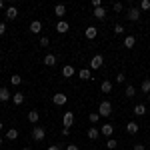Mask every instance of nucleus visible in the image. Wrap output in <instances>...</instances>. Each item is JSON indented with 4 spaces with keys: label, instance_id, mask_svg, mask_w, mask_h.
Here are the masks:
<instances>
[{
    "label": "nucleus",
    "instance_id": "1",
    "mask_svg": "<svg viewBox=\"0 0 150 150\" xmlns=\"http://www.w3.org/2000/svg\"><path fill=\"white\" fill-rule=\"evenodd\" d=\"M98 114L100 116H110L112 114V104L108 102V100H102L100 106H98Z\"/></svg>",
    "mask_w": 150,
    "mask_h": 150
},
{
    "label": "nucleus",
    "instance_id": "2",
    "mask_svg": "<svg viewBox=\"0 0 150 150\" xmlns=\"http://www.w3.org/2000/svg\"><path fill=\"white\" fill-rule=\"evenodd\" d=\"M102 64H104V58H102V54H96V56H92V60H90V68H92V70L102 68Z\"/></svg>",
    "mask_w": 150,
    "mask_h": 150
},
{
    "label": "nucleus",
    "instance_id": "3",
    "mask_svg": "<svg viewBox=\"0 0 150 150\" xmlns=\"http://www.w3.org/2000/svg\"><path fill=\"white\" fill-rule=\"evenodd\" d=\"M44 136H46V130H44V128H40V126L32 128V138H34V140L40 142V140H44Z\"/></svg>",
    "mask_w": 150,
    "mask_h": 150
},
{
    "label": "nucleus",
    "instance_id": "4",
    "mask_svg": "<svg viewBox=\"0 0 150 150\" xmlns=\"http://www.w3.org/2000/svg\"><path fill=\"white\" fill-rule=\"evenodd\" d=\"M52 100H54L56 106H64V104L68 102V96H66V94H62V92H56L54 96H52Z\"/></svg>",
    "mask_w": 150,
    "mask_h": 150
},
{
    "label": "nucleus",
    "instance_id": "5",
    "mask_svg": "<svg viewBox=\"0 0 150 150\" xmlns=\"http://www.w3.org/2000/svg\"><path fill=\"white\" fill-rule=\"evenodd\" d=\"M62 124H64V128H70L72 124H74V114H72V112H64V116H62Z\"/></svg>",
    "mask_w": 150,
    "mask_h": 150
},
{
    "label": "nucleus",
    "instance_id": "6",
    "mask_svg": "<svg viewBox=\"0 0 150 150\" xmlns=\"http://www.w3.org/2000/svg\"><path fill=\"white\" fill-rule=\"evenodd\" d=\"M138 18H140V8H130L128 10V20L130 22H136Z\"/></svg>",
    "mask_w": 150,
    "mask_h": 150
},
{
    "label": "nucleus",
    "instance_id": "7",
    "mask_svg": "<svg viewBox=\"0 0 150 150\" xmlns=\"http://www.w3.org/2000/svg\"><path fill=\"white\" fill-rule=\"evenodd\" d=\"M70 24L66 22V20H60V22L56 24V32H60V34H64V32H68Z\"/></svg>",
    "mask_w": 150,
    "mask_h": 150
},
{
    "label": "nucleus",
    "instance_id": "8",
    "mask_svg": "<svg viewBox=\"0 0 150 150\" xmlns=\"http://www.w3.org/2000/svg\"><path fill=\"white\" fill-rule=\"evenodd\" d=\"M100 132H102V136H108V138H110V136H112V132H114V126L106 122V124H102V130H100Z\"/></svg>",
    "mask_w": 150,
    "mask_h": 150
},
{
    "label": "nucleus",
    "instance_id": "9",
    "mask_svg": "<svg viewBox=\"0 0 150 150\" xmlns=\"http://www.w3.org/2000/svg\"><path fill=\"white\" fill-rule=\"evenodd\" d=\"M30 32H34V34L42 32V22H40V20H32V22H30Z\"/></svg>",
    "mask_w": 150,
    "mask_h": 150
},
{
    "label": "nucleus",
    "instance_id": "10",
    "mask_svg": "<svg viewBox=\"0 0 150 150\" xmlns=\"http://www.w3.org/2000/svg\"><path fill=\"white\" fill-rule=\"evenodd\" d=\"M98 34V30H96V26H86V38L88 40H94Z\"/></svg>",
    "mask_w": 150,
    "mask_h": 150
},
{
    "label": "nucleus",
    "instance_id": "11",
    "mask_svg": "<svg viewBox=\"0 0 150 150\" xmlns=\"http://www.w3.org/2000/svg\"><path fill=\"white\" fill-rule=\"evenodd\" d=\"M6 18H8V20H14V18H18V10H16L14 6H8V8H6Z\"/></svg>",
    "mask_w": 150,
    "mask_h": 150
},
{
    "label": "nucleus",
    "instance_id": "12",
    "mask_svg": "<svg viewBox=\"0 0 150 150\" xmlns=\"http://www.w3.org/2000/svg\"><path fill=\"white\" fill-rule=\"evenodd\" d=\"M10 98H12V94L8 92V88L2 86V88H0V102H6V100H10Z\"/></svg>",
    "mask_w": 150,
    "mask_h": 150
},
{
    "label": "nucleus",
    "instance_id": "13",
    "mask_svg": "<svg viewBox=\"0 0 150 150\" xmlns=\"http://www.w3.org/2000/svg\"><path fill=\"white\" fill-rule=\"evenodd\" d=\"M138 130H140V126L136 124V122H128V124H126V132H128V134H136Z\"/></svg>",
    "mask_w": 150,
    "mask_h": 150
},
{
    "label": "nucleus",
    "instance_id": "14",
    "mask_svg": "<svg viewBox=\"0 0 150 150\" xmlns=\"http://www.w3.org/2000/svg\"><path fill=\"white\" fill-rule=\"evenodd\" d=\"M74 72H76V70L72 68L70 64H66V66L62 68V76H66V78H72V76H74Z\"/></svg>",
    "mask_w": 150,
    "mask_h": 150
},
{
    "label": "nucleus",
    "instance_id": "15",
    "mask_svg": "<svg viewBox=\"0 0 150 150\" xmlns=\"http://www.w3.org/2000/svg\"><path fill=\"white\" fill-rule=\"evenodd\" d=\"M28 120H30L32 124H36V122L40 120V112H38V110H30V112H28Z\"/></svg>",
    "mask_w": 150,
    "mask_h": 150
},
{
    "label": "nucleus",
    "instance_id": "16",
    "mask_svg": "<svg viewBox=\"0 0 150 150\" xmlns=\"http://www.w3.org/2000/svg\"><path fill=\"white\" fill-rule=\"evenodd\" d=\"M78 76H80L82 80H90V78H92V72L88 68H82V70H78Z\"/></svg>",
    "mask_w": 150,
    "mask_h": 150
},
{
    "label": "nucleus",
    "instance_id": "17",
    "mask_svg": "<svg viewBox=\"0 0 150 150\" xmlns=\"http://www.w3.org/2000/svg\"><path fill=\"white\" fill-rule=\"evenodd\" d=\"M18 138V130L16 128H8L6 130V140H16Z\"/></svg>",
    "mask_w": 150,
    "mask_h": 150
},
{
    "label": "nucleus",
    "instance_id": "18",
    "mask_svg": "<svg viewBox=\"0 0 150 150\" xmlns=\"http://www.w3.org/2000/svg\"><path fill=\"white\" fill-rule=\"evenodd\" d=\"M100 90H102L104 94H110V92H112V82L102 80V86H100Z\"/></svg>",
    "mask_w": 150,
    "mask_h": 150
},
{
    "label": "nucleus",
    "instance_id": "19",
    "mask_svg": "<svg viewBox=\"0 0 150 150\" xmlns=\"http://www.w3.org/2000/svg\"><path fill=\"white\" fill-rule=\"evenodd\" d=\"M134 114L136 116H144L146 114V106H144V104H136V106H134Z\"/></svg>",
    "mask_w": 150,
    "mask_h": 150
},
{
    "label": "nucleus",
    "instance_id": "20",
    "mask_svg": "<svg viewBox=\"0 0 150 150\" xmlns=\"http://www.w3.org/2000/svg\"><path fill=\"white\" fill-rule=\"evenodd\" d=\"M98 136H100V130L98 128H88V138L90 140H98Z\"/></svg>",
    "mask_w": 150,
    "mask_h": 150
},
{
    "label": "nucleus",
    "instance_id": "21",
    "mask_svg": "<svg viewBox=\"0 0 150 150\" xmlns=\"http://www.w3.org/2000/svg\"><path fill=\"white\" fill-rule=\"evenodd\" d=\"M12 102L16 104V106H20V104L24 102V96H22V92H16V94H12Z\"/></svg>",
    "mask_w": 150,
    "mask_h": 150
},
{
    "label": "nucleus",
    "instance_id": "22",
    "mask_svg": "<svg viewBox=\"0 0 150 150\" xmlns=\"http://www.w3.org/2000/svg\"><path fill=\"white\" fill-rule=\"evenodd\" d=\"M54 14H56V16H64V14H66V6H64V4H56V6H54Z\"/></svg>",
    "mask_w": 150,
    "mask_h": 150
},
{
    "label": "nucleus",
    "instance_id": "23",
    "mask_svg": "<svg viewBox=\"0 0 150 150\" xmlns=\"http://www.w3.org/2000/svg\"><path fill=\"white\" fill-rule=\"evenodd\" d=\"M44 64H46V66H54V64H56V56H54V54H46V56H44Z\"/></svg>",
    "mask_w": 150,
    "mask_h": 150
},
{
    "label": "nucleus",
    "instance_id": "24",
    "mask_svg": "<svg viewBox=\"0 0 150 150\" xmlns=\"http://www.w3.org/2000/svg\"><path fill=\"white\" fill-rule=\"evenodd\" d=\"M134 44H136V38L134 36H126L124 38V46L126 48H134Z\"/></svg>",
    "mask_w": 150,
    "mask_h": 150
},
{
    "label": "nucleus",
    "instance_id": "25",
    "mask_svg": "<svg viewBox=\"0 0 150 150\" xmlns=\"http://www.w3.org/2000/svg\"><path fill=\"white\" fill-rule=\"evenodd\" d=\"M94 16H96L98 20H104V18H106V10H104V8H94Z\"/></svg>",
    "mask_w": 150,
    "mask_h": 150
},
{
    "label": "nucleus",
    "instance_id": "26",
    "mask_svg": "<svg viewBox=\"0 0 150 150\" xmlns=\"http://www.w3.org/2000/svg\"><path fill=\"white\" fill-rule=\"evenodd\" d=\"M10 84H14V86H20V84H22V76H20V74H12Z\"/></svg>",
    "mask_w": 150,
    "mask_h": 150
},
{
    "label": "nucleus",
    "instance_id": "27",
    "mask_svg": "<svg viewBox=\"0 0 150 150\" xmlns=\"http://www.w3.org/2000/svg\"><path fill=\"white\" fill-rule=\"evenodd\" d=\"M124 94H126L128 98H132V96H134V94H136V88H134V86H132V84H130V86H126V90H124Z\"/></svg>",
    "mask_w": 150,
    "mask_h": 150
},
{
    "label": "nucleus",
    "instance_id": "28",
    "mask_svg": "<svg viewBox=\"0 0 150 150\" xmlns=\"http://www.w3.org/2000/svg\"><path fill=\"white\" fill-rule=\"evenodd\" d=\"M140 90L144 94H148L150 92V80H142V86H140Z\"/></svg>",
    "mask_w": 150,
    "mask_h": 150
},
{
    "label": "nucleus",
    "instance_id": "29",
    "mask_svg": "<svg viewBox=\"0 0 150 150\" xmlns=\"http://www.w3.org/2000/svg\"><path fill=\"white\" fill-rule=\"evenodd\" d=\"M88 120H90V122H98V120H100V114H98V112H90V114H88Z\"/></svg>",
    "mask_w": 150,
    "mask_h": 150
},
{
    "label": "nucleus",
    "instance_id": "30",
    "mask_svg": "<svg viewBox=\"0 0 150 150\" xmlns=\"http://www.w3.org/2000/svg\"><path fill=\"white\" fill-rule=\"evenodd\" d=\"M106 146H108V148H110V150H114L116 146H118V142H116L114 138H108V142H106Z\"/></svg>",
    "mask_w": 150,
    "mask_h": 150
},
{
    "label": "nucleus",
    "instance_id": "31",
    "mask_svg": "<svg viewBox=\"0 0 150 150\" xmlns=\"http://www.w3.org/2000/svg\"><path fill=\"white\" fill-rule=\"evenodd\" d=\"M140 10H150V0H142L140 2Z\"/></svg>",
    "mask_w": 150,
    "mask_h": 150
},
{
    "label": "nucleus",
    "instance_id": "32",
    "mask_svg": "<svg viewBox=\"0 0 150 150\" xmlns=\"http://www.w3.org/2000/svg\"><path fill=\"white\" fill-rule=\"evenodd\" d=\"M114 32H116V34H122V32H124V26H122V24H116V26H114Z\"/></svg>",
    "mask_w": 150,
    "mask_h": 150
},
{
    "label": "nucleus",
    "instance_id": "33",
    "mask_svg": "<svg viewBox=\"0 0 150 150\" xmlns=\"http://www.w3.org/2000/svg\"><path fill=\"white\" fill-rule=\"evenodd\" d=\"M112 8H114V12H122V4H120V2H114Z\"/></svg>",
    "mask_w": 150,
    "mask_h": 150
},
{
    "label": "nucleus",
    "instance_id": "34",
    "mask_svg": "<svg viewBox=\"0 0 150 150\" xmlns=\"http://www.w3.org/2000/svg\"><path fill=\"white\" fill-rule=\"evenodd\" d=\"M48 44H50V40H48L46 36H42L40 38V46H48Z\"/></svg>",
    "mask_w": 150,
    "mask_h": 150
},
{
    "label": "nucleus",
    "instance_id": "35",
    "mask_svg": "<svg viewBox=\"0 0 150 150\" xmlns=\"http://www.w3.org/2000/svg\"><path fill=\"white\" fill-rule=\"evenodd\" d=\"M92 6L94 8H102V2L100 0H92Z\"/></svg>",
    "mask_w": 150,
    "mask_h": 150
},
{
    "label": "nucleus",
    "instance_id": "36",
    "mask_svg": "<svg viewBox=\"0 0 150 150\" xmlns=\"http://www.w3.org/2000/svg\"><path fill=\"white\" fill-rule=\"evenodd\" d=\"M124 78H126V76H124V72H118V76H116V80H118V82H124Z\"/></svg>",
    "mask_w": 150,
    "mask_h": 150
},
{
    "label": "nucleus",
    "instance_id": "37",
    "mask_svg": "<svg viewBox=\"0 0 150 150\" xmlns=\"http://www.w3.org/2000/svg\"><path fill=\"white\" fill-rule=\"evenodd\" d=\"M4 32H6V24H4V22H0V36L4 34Z\"/></svg>",
    "mask_w": 150,
    "mask_h": 150
},
{
    "label": "nucleus",
    "instance_id": "38",
    "mask_svg": "<svg viewBox=\"0 0 150 150\" xmlns=\"http://www.w3.org/2000/svg\"><path fill=\"white\" fill-rule=\"evenodd\" d=\"M66 150H78V146H76V144H68V146H66Z\"/></svg>",
    "mask_w": 150,
    "mask_h": 150
},
{
    "label": "nucleus",
    "instance_id": "39",
    "mask_svg": "<svg viewBox=\"0 0 150 150\" xmlns=\"http://www.w3.org/2000/svg\"><path fill=\"white\" fill-rule=\"evenodd\" d=\"M70 134V128H62V136H68Z\"/></svg>",
    "mask_w": 150,
    "mask_h": 150
},
{
    "label": "nucleus",
    "instance_id": "40",
    "mask_svg": "<svg viewBox=\"0 0 150 150\" xmlns=\"http://www.w3.org/2000/svg\"><path fill=\"white\" fill-rule=\"evenodd\" d=\"M134 150H144V144H134Z\"/></svg>",
    "mask_w": 150,
    "mask_h": 150
},
{
    "label": "nucleus",
    "instance_id": "41",
    "mask_svg": "<svg viewBox=\"0 0 150 150\" xmlns=\"http://www.w3.org/2000/svg\"><path fill=\"white\" fill-rule=\"evenodd\" d=\"M48 150H60V146H56V144H52V146H48Z\"/></svg>",
    "mask_w": 150,
    "mask_h": 150
},
{
    "label": "nucleus",
    "instance_id": "42",
    "mask_svg": "<svg viewBox=\"0 0 150 150\" xmlns=\"http://www.w3.org/2000/svg\"><path fill=\"white\" fill-rule=\"evenodd\" d=\"M0 8H4V2H2V0H0Z\"/></svg>",
    "mask_w": 150,
    "mask_h": 150
},
{
    "label": "nucleus",
    "instance_id": "43",
    "mask_svg": "<svg viewBox=\"0 0 150 150\" xmlns=\"http://www.w3.org/2000/svg\"><path fill=\"white\" fill-rule=\"evenodd\" d=\"M0 130H4V124H2V122H0Z\"/></svg>",
    "mask_w": 150,
    "mask_h": 150
},
{
    "label": "nucleus",
    "instance_id": "44",
    "mask_svg": "<svg viewBox=\"0 0 150 150\" xmlns=\"http://www.w3.org/2000/svg\"><path fill=\"white\" fill-rule=\"evenodd\" d=\"M0 146H2V136H0Z\"/></svg>",
    "mask_w": 150,
    "mask_h": 150
},
{
    "label": "nucleus",
    "instance_id": "45",
    "mask_svg": "<svg viewBox=\"0 0 150 150\" xmlns=\"http://www.w3.org/2000/svg\"><path fill=\"white\" fill-rule=\"evenodd\" d=\"M22 150H30V148H22Z\"/></svg>",
    "mask_w": 150,
    "mask_h": 150
}]
</instances>
